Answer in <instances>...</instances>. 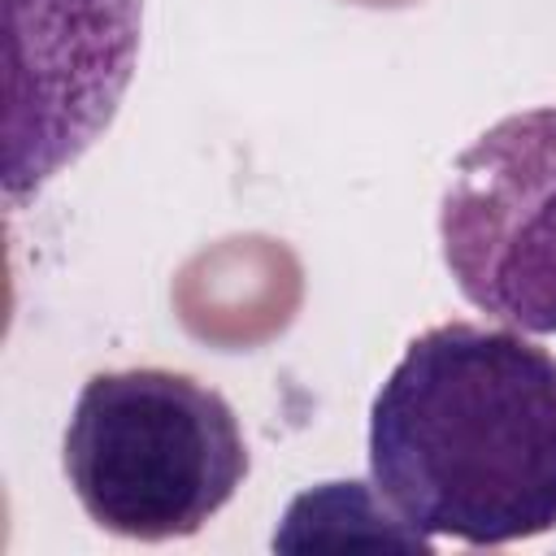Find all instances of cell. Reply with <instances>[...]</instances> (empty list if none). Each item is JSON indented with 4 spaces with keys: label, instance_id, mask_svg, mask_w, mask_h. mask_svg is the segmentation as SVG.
Returning a JSON list of instances; mask_svg holds the SVG:
<instances>
[{
    "label": "cell",
    "instance_id": "1",
    "mask_svg": "<svg viewBox=\"0 0 556 556\" xmlns=\"http://www.w3.org/2000/svg\"><path fill=\"white\" fill-rule=\"evenodd\" d=\"M369 478L426 539L556 530V361L513 326L417 334L369 404Z\"/></svg>",
    "mask_w": 556,
    "mask_h": 556
},
{
    "label": "cell",
    "instance_id": "2",
    "mask_svg": "<svg viewBox=\"0 0 556 556\" xmlns=\"http://www.w3.org/2000/svg\"><path fill=\"white\" fill-rule=\"evenodd\" d=\"M61 465L83 513L139 543L204 530L252 460L222 391L178 369H104L74 400Z\"/></svg>",
    "mask_w": 556,
    "mask_h": 556
},
{
    "label": "cell",
    "instance_id": "3",
    "mask_svg": "<svg viewBox=\"0 0 556 556\" xmlns=\"http://www.w3.org/2000/svg\"><path fill=\"white\" fill-rule=\"evenodd\" d=\"M439 243L478 313L556 334V104L500 117L456 156Z\"/></svg>",
    "mask_w": 556,
    "mask_h": 556
},
{
    "label": "cell",
    "instance_id": "4",
    "mask_svg": "<svg viewBox=\"0 0 556 556\" xmlns=\"http://www.w3.org/2000/svg\"><path fill=\"white\" fill-rule=\"evenodd\" d=\"M143 0H4V195L30 200L113 122Z\"/></svg>",
    "mask_w": 556,
    "mask_h": 556
},
{
    "label": "cell",
    "instance_id": "5",
    "mask_svg": "<svg viewBox=\"0 0 556 556\" xmlns=\"http://www.w3.org/2000/svg\"><path fill=\"white\" fill-rule=\"evenodd\" d=\"M304 547H408L430 552L434 539L413 530L374 482H321L300 491L278 530L274 552H304Z\"/></svg>",
    "mask_w": 556,
    "mask_h": 556
}]
</instances>
